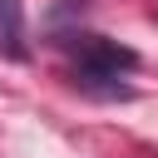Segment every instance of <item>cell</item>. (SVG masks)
<instances>
[{"instance_id":"1","label":"cell","mask_w":158,"mask_h":158,"mask_svg":"<svg viewBox=\"0 0 158 158\" xmlns=\"http://www.w3.org/2000/svg\"><path fill=\"white\" fill-rule=\"evenodd\" d=\"M64 49L74 54V74H99V79H123L128 69H138V54L118 40L104 35H69Z\"/></svg>"},{"instance_id":"2","label":"cell","mask_w":158,"mask_h":158,"mask_svg":"<svg viewBox=\"0 0 158 158\" xmlns=\"http://www.w3.org/2000/svg\"><path fill=\"white\" fill-rule=\"evenodd\" d=\"M0 49L10 59H25V10H20V0H0Z\"/></svg>"},{"instance_id":"3","label":"cell","mask_w":158,"mask_h":158,"mask_svg":"<svg viewBox=\"0 0 158 158\" xmlns=\"http://www.w3.org/2000/svg\"><path fill=\"white\" fill-rule=\"evenodd\" d=\"M74 89L89 99H133V84L123 79H99V74H74Z\"/></svg>"}]
</instances>
